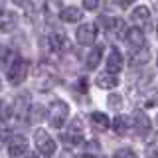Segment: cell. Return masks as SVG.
Here are the masks:
<instances>
[{
	"label": "cell",
	"instance_id": "obj_1",
	"mask_svg": "<svg viewBox=\"0 0 158 158\" xmlns=\"http://www.w3.org/2000/svg\"><path fill=\"white\" fill-rule=\"evenodd\" d=\"M67 115H69V107H67V103H63V101H53L48 109V121L53 128H61Z\"/></svg>",
	"mask_w": 158,
	"mask_h": 158
},
{
	"label": "cell",
	"instance_id": "obj_2",
	"mask_svg": "<svg viewBox=\"0 0 158 158\" xmlns=\"http://www.w3.org/2000/svg\"><path fill=\"white\" fill-rule=\"evenodd\" d=\"M34 140H36L38 150L42 152L44 156H53V154H56V140L48 135V131L38 128V131L34 132Z\"/></svg>",
	"mask_w": 158,
	"mask_h": 158
},
{
	"label": "cell",
	"instance_id": "obj_3",
	"mask_svg": "<svg viewBox=\"0 0 158 158\" xmlns=\"http://www.w3.org/2000/svg\"><path fill=\"white\" fill-rule=\"evenodd\" d=\"M26 75H28V63L24 59H18L10 69H6V77L12 85H20L26 79Z\"/></svg>",
	"mask_w": 158,
	"mask_h": 158
},
{
	"label": "cell",
	"instance_id": "obj_4",
	"mask_svg": "<svg viewBox=\"0 0 158 158\" xmlns=\"http://www.w3.org/2000/svg\"><path fill=\"white\" fill-rule=\"evenodd\" d=\"M81 132H83V123H81V118L77 117V118L71 121V125H69L65 135H61V140L67 142V144H79V142H81Z\"/></svg>",
	"mask_w": 158,
	"mask_h": 158
},
{
	"label": "cell",
	"instance_id": "obj_5",
	"mask_svg": "<svg viewBox=\"0 0 158 158\" xmlns=\"http://www.w3.org/2000/svg\"><path fill=\"white\" fill-rule=\"evenodd\" d=\"M75 36H77V42L81 44V46H91V44H95L97 28L93 26V24H81V26L77 28Z\"/></svg>",
	"mask_w": 158,
	"mask_h": 158
},
{
	"label": "cell",
	"instance_id": "obj_6",
	"mask_svg": "<svg viewBox=\"0 0 158 158\" xmlns=\"http://www.w3.org/2000/svg\"><path fill=\"white\" fill-rule=\"evenodd\" d=\"M26 150H28V140H26L24 136L16 135V136H12V138L8 140V154L12 156V158L22 156Z\"/></svg>",
	"mask_w": 158,
	"mask_h": 158
},
{
	"label": "cell",
	"instance_id": "obj_7",
	"mask_svg": "<svg viewBox=\"0 0 158 158\" xmlns=\"http://www.w3.org/2000/svg\"><path fill=\"white\" fill-rule=\"evenodd\" d=\"M132 125H135L136 135L144 136L146 132L150 131V118H148L142 111H135V115H132Z\"/></svg>",
	"mask_w": 158,
	"mask_h": 158
},
{
	"label": "cell",
	"instance_id": "obj_8",
	"mask_svg": "<svg viewBox=\"0 0 158 158\" xmlns=\"http://www.w3.org/2000/svg\"><path fill=\"white\" fill-rule=\"evenodd\" d=\"M123 65H125V63H123V56L118 53L117 48H113L111 53H109V59H107V69L111 73H118L123 69Z\"/></svg>",
	"mask_w": 158,
	"mask_h": 158
},
{
	"label": "cell",
	"instance_id": "obj_9",
	"mask_svg": "<svg viewBox=\"0 0 158 158\" xmlns=\"http://www.w3.org/2000/svg\"><path fill=\"white\" fill-rule=\"evenodd\" d=\"M127 40H128V44L135 46V48H142L146 44L144 32H142L140 28H128L127 30Z\"/></svg>",
	"mask_w": 158,
	"mask_h": 158
},
{
	"label": "cell",
	"instance_id": "obj_10",
	"mask_svg": "<svg viewBox=\"0 0 158 158\" xmlns=\"http://www.w3.org/2000/svg\"><path fill=\"white\" fill-rule=\"evenodd\" d=\"M91 125L95 131L99 132H103V131H107L109 127L113 125L111 121H109V117L105 115V113H91Z\"/></svg>",
	"mask_w": 158,
	"mask_h": 158
},
{
	"label": "cell",
	"instance_id": "obj_11",
	"mask_svg": "<svg viewBox=\"0 0 158 158\" xmlns=\"http://www.w3.org/2000/svg\"><path fill=\"white\" fill-rule=\"evenodd\" d=\"M97 85L101 87V89H113V87L118 85V79H117L115 73L107 71V73H101V75H97Z\"/></svg>",
	"mask_w": 158,
	"mask_h": 158
},
{
	"label": "cell",
	"instance_id": "obj_12",
	"mask_svg": "<svg viewBox=\"0 0 158 158\" xmlns=\"http://www.w3.org/2000/svg\"><path fill=\"white\" fill-rule=\"evenodd\" d=\"M49 46H52L53 52H67L69 42H67L65 36H61V34H52V36H49Z\"/></svg>",
	"mask_w": 158,
	"mask_h": 158
},
{
	"label": "cell",
	"instance_id": "obj_13",
	"mask_svg": "<svg viewBox=\"0 0 158 158\" xmlns=\"http://www.w3.org/2000/svg\"><path fill=\"white\" fill-rule=\"evenodd\" d=\"M99 24H101L107 32H118V30H123V26H125L121 18H109V16H101L99 18Z\"/></svg>",
	"mask_w": 158,
	"mask_h": 158
},
{
	"label": "cell",
	"instance_id": "obj_14",
	"mask_svg": "<svg viewBox=\"0 0 158 158\" xmlns=\"http://www.w3.org/2000/svg\"><path fill=\"white\" fill-rule=\"evenodd\" d=\"M63 20V22H67V24H73V22H79V20H83V12L79 8L75 6H67L65 10L61 12V16H59Z\"/></svg>",
	"mask_w": 158,
	"mask_h": 158
},
{
	"label": "cell",
	"instance_id": "obj_15",
	"mask_svg": "<svg viewBox=\"0 0 158 158\" xmlns=\"http://www.w3.org/2000/svg\"><path fill=\"white\" fill-rule=\"evenodd\" d=\"M63 0H46V14L48 16H61L63 12Z\"/></svg>",
	"mask_w": 158,
	"mask_h": 158
},
{
	"label": "cell",
	"instance_id": "obj_16",
	"mask_svg": "<svg viewBox=\"0 0 158 158\" xmlns=\"http://www.w3.org/2000/svg\"><path fill=\"white\" fill-rule=\"evenodd\" d=\"M131 20H135V22H138V24H144V22H148L150 20V10H148V6H138V8H135L132 10V14H131Z\"/></svg>",
	"mask_w": 158,
	"mask_h": 158
},
{
	"label": "cell",
	"instance_id": "obj_17",
	"mask_svg": "<svg viewBox=\"0 0 158 158\" xmlns=\"http://www.w3.org/2000/svg\"><path fill=\"white\" fill-rule=\"evenodd\" d=\"M101 56H103V48L101 46H97L95 49H91L89 56H87V67L89 69H95L99 65V61H101Z\"/></svg>",
	"mask_w": 158,
	"mask_h": 158
},
{
	"label": "cell",
	"instance_id": "obj_18",
	"mask_svg": "<svg viewBox=\"0 0 158 158\" xmlns=\"http://www.w3.org/2000/svg\"><path fill=\"white\" fill-rule=\"evenodd\" d=\"M18 53L16 52H12V49H8V48H4V52H2V65L6 67V69H10L14 65V63L18 61Z\"/></svg>",
	"mask_w": 158,
	"mask_h": 158
},
{
	"label": "cell",
	"instance_id": "obj_19",
	"mask_svg": "<svg viewBox=\"0 0 158 158\" xmlns=\"http://www.w3.org/2000/svg\"><path fill=\"white\" fill-rule=\"evenodd\" d=\"M113 131H115L118 136L127 135V118L125 117H117L115 121H113Z\"/></svg>",
	"mask_w": 158,
	"mask_h": 158
},
{
	"label": "cell",
	"instance_id": "obj_20",
	"mask_svg": "<svg viewBox=\"0 0 158 158\" xmlns=\"http://www.w3.org/2000/svg\"><path fill=\"white\" fill-rule=\"evenodd\" d=\"M148 59H150V52H146V49H142V52H138V53H135L132 56V59H131V65H142V63H146Z\"/></svg>",
	"mask_w": 158,
	"mask_h": 158
},
{
	"label": "cell",
	"instance_id": "obj_21",
	"mask_svg": "<svg viewBox=\"0 0 158 158\" xmlns=\"http://www.w3.org/2000/svg\"><path fill=\"white\" fill-rule=\"evenodd\" d=\"M16 26V16L12 12H4V20H2V32H10Z\"/></svg>",
	"mask_w": 158,
	"mask_h": 158
},
{
	"label": "cell",
	"instance_id": "obj_22",
	"mask_svg": "<svg viewBox=\"0 0 158 158\" xmlns=\"http://www.w3.org/2000/svg\"><path fill=\"white\" fill-rule=\"evenodd\" d=\"M115 158H136V154L131 148H121V150L115 152Z\"/></svg>",
	"mask_w": 158,
	"mask_h": 158
},
{
	"label": "cell",
	"instance_id": "obj_23",
	"mask_svg": "<svg viewBox=\"0 0 158 158\" xmlns=\"http://www.w3.org/2000/svg\"><path fill=\"white\" fill-rule=\"evenodd\" d=\"M40 113H42V107H32V109H30V121H32V123H38L40 118H42Z\"/></svg>",
	"mask_w": 158,
	"mask_h": 158
},
{
	"label": "cell",
	"instance_id": "obj_24",
	"mask_svg": "<svg viewBox=\"0 0 158 158\" xmlns=\"http://www.w3.org/2000/svg\"><path fill=\"white\" fill-rule=\"evenodd\" d=\"M123 101H121V95H111L109 97V107L111 109H121Z\"/></svg>",
	"mask_w": 158,
	"mask_h": 158
},
{
	"label": "cell",
	"instance_id": "obj_25",
	"mask_svg": "<svg viewBox=\"0 0 158 158\" xmlns=\"http://www.w3.org/2000/svg\"><path fill=\"white\" fill-rule=\"evenodd\" d=\"M83 8L85 10H97L99 8V0H83Z\"/></svg>",
	"mask_w": 158,
	"mask_h": 158
},
{
	"label": "cell",
	"instance_id": "obj_26",
	"mask_svg": "<svg viewBox=\"0 0 158 158\" xmlns=\"http://www.w3.org/2000/svg\"><path fill=\"white\" fill-rule=\"evenodd\" d=\"M113 2H115L117 6H121V8H127V6H131L135 0H113Z\"/></svg>",
	"mask_w": 158,
	"mask_h": 158
},
{
	"label": "cell",
	"instance_id": "obj_27",
	"mask_svg": "<svg viewBox=\"0 0 158 158\" xmlns=\"http://www.w3.org/2000/svg\"><path fill=\"white\" fill-rule=\"evenodd\" d=\"M77 89H79V91H83V93L87 91V81H85V79H81V81H79V85H77Z\"/></svg>",
	"mask_w": 158,
	"mask_h": 158
},
{
	"label": "cell",
	"instance_id": "obj_28",
	"mask_svg": "<svg viewBox=\"0 0 158 158\" xmlns=\"http://www.w3.org/2000/svg\"><path fill=\"white\" fill-rule=\"evenodd\" d=\"M75 158H95V156H91V154H81V156H75Z\"/></svg>",
	"mask_w": 158,
	"mask_h": 158
},
{
	"label": "cell",
	"instance_id": "obj_29",
	"mask_svg": "<svg viewBox=\"0 0 158 158\" xmlns=\"http://www.w3.org/2000/svg\"><path fill=\"white\" fill-rule=\"evenodd\" d=\"M26 158H40V156H38V154H28Z\"/></svg>",
	"mask_w": 158,
	"mask_h": 158
},
{
	"label": "cell",
	"instance_id": "obj_30",
	"mask_svg": "<svg viewBox=\"0 0 158 158\" xmlns=\"http://www.w3.org/2000/svg\"><path fill=\"white\" fill-rule=\"evenodd\" d=\"M156 36H158V26H156Z\"/></svg>",
	"mask_w": 158,
	"mask_h": 158
}]
</instances>
